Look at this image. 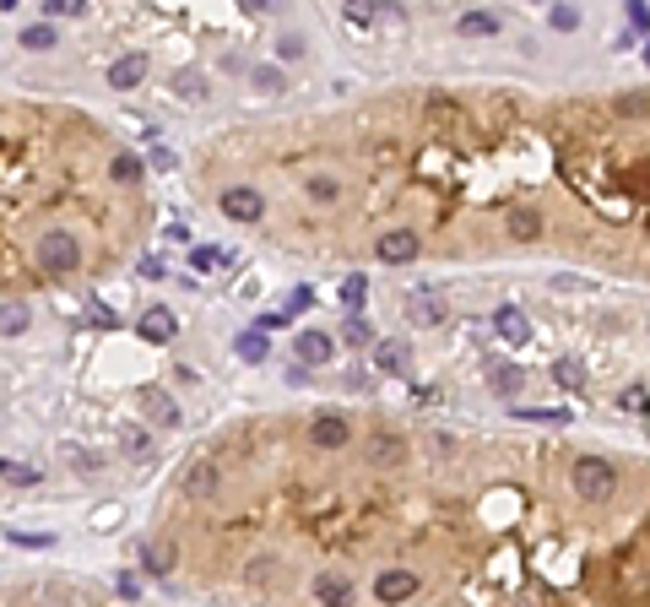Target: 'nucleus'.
<instances>
[{
  "label": "nucleus",
  "mask_w": 650,
  "mask_h": 607,
  "mask_svg": "<svg viewBox=\"0 0 650 607\" xmlns=\"http://www.w3.org/2000/svg\"><path fill=\"white\" fill-rule=\"evenodd\" d=\"M569 483H575V494H580L585 505H607V499L618 494V467L607 462V455H580L575 472H569Z\"/></svg>",
  "instance_id": "f257e3e1"
},
{
  "label": "nucleus",
  "mask_w": 650,
  "mask_h": 607,
  "mask_svg": "<svg viewBox=\"0 0 650 607\" xmlns=\"http://www.w3.org/2000/svg\"><path fill=\"white\" fill-rule=\"evenodd\" d=\"M33 255H39V266H44V271H55V277H66V271H76V266H82V244H76L66 228H44Z\"/></svg>",
  "instance_id": "f03ea898"
},
{
  "label": "nucleus",
  "mask_w": 650,
  "mask_h": 607,
  "mask_svg": "<svg viewBox=\"0 0 650 607\" xmlns=\"http://www.w3.org/2000/svg\"><path fill=\"white\" fill-rule=\"evenodd\" d=\"M260 212H266V196H260L255 185H228V190H223V217H233V223H260Z\"/></svg>",
  "instance_id": "7ed1b4c3"
},
{
  "label": "nucleus",
  "mask_w": 650,
  "mask_h": 607,
  "mask_svg": "<svg viewBox=\"0 0 650 607\" xmlns=\"http://www.w3.org/2000/svg\"><path fill=\"white\" fill-rule=\"evenodd\" d=\"M374 255H380L385 266H412V260H417V233H412V228H385V233L374 239Z\"/></svg>",
  "instance_id": "20e7f679"
},
{
  "label": "nucleus",
  "mask_w": 650,
  "mask_h": 607,
  "mask_svg": "<svg viewBox=\"0 0 650 607\" xmlns=\"http://www.w3.org/2000/svg\"><path fill=\"white\" fill-rule=\"evenodd\" d=\"M374 596H380L385 607L412 602V596H417V575H412V569H380V575H374Z\"/></svg>",
  "instance_id": "39448f33"
},
{
  "label": "nucleus",
  "mask_w": 650,
  "mask_h": 607,
  "mask_svg": "<svg viewBox=\"0 0 650 607\" xmlns=\"http://www.w3.org/2000/svg\"><path fill=\"white\" fill-rule=\"evenodd\" d=\"M309 439H314L320 450H342V444L353 439V428H347V418H342V412H320V418L309 423Z\"/></svg>",
  "instance_id": "423d86ee"
},
{
  "label": "nucleus",
  "mask_w": 650,
  "mask_h": 607,
  "mask_svg": "<svg viewBox=\"0 0 650 607\" xmlns=\"http://www.w3.org/2000/svg\"><path fill=\"white\" fill-rule=\"evenodd\" d=\"M146 66H152V60H146L141 49H125L119 60H109V87H114V92H130V87L146 76Z\"/></svg>",
  "instance_id": "0eeeda50"
},
{
  "label": "nucleus",
  "mask_w": 650,
  "mask_h": 607,
  "mask_svg": "<svg viewBox=\"0 0 650 607\" xmlns=\"http://www.w3.org/2000/svg\"><path fill=\"white\" fill-rule=\"evenodd\" d=\"M293 353H298L303 369H320L325 358L337 353V342H331V331H298V337H293Z\"/></svg>",
  "instance_id": "6e6552de"
},
{
  "label": "nucleus",
  "mask_w": 650,
  "mask_h": 607,
  "mask_svg": "<svg viewBox=\"0 0 650 607\" xmlns=\"http://www.w3.org/2000/svg\"><path fill=\"white\" fill-rule=\"evenodd\" d=\"M185 494L190 499H212L217 494V462L212 455H196V462L185 467Z\"/></svg>",
  "instance_id": "1a4fd4ad"
},
{
  "label": "nucleus",
  "mask_w": 650,
  "mask_h": 607,
  "mask_svg": "<svg viewBox=\"0 0 650 607\" xmlns=\"http://www.w3.org/2000/svg\"><path fill=\"white\" fill-rule=\"evenodd\" d=\"M314 602H320V607H347V602H353V580L337 575V569L314 575Z\"/></svg>",
  "instance_id": "9d476101"
},
{
  "label": "nucleus",
  "mask_w": 650,
  "mask_h": 607,
  "mask_svg": "<svg viewBox=\"0 0 650 607\" xmlns=\"http://www.w3.org/2000/svg\"><path fill=\"white\" fill-rule=\"evenodd\" d=\"M141 564H146V575H174V564H180L174 537H152V542L141 548Z\"/></svg>",
  "instance_id": "9b49d317"
},
{
  "label": "nucleus",
  "mask_w": 650,
  "mask_h": 607,
  "mask_svg": "<svg viewBox=\"0 0 650 607\" xmlns=\"http://www.w3.org/2000/svg\"><path fill=\"white\" fill-rule=\"evenodd\" d=\"M136 331H141L146 342H157V347H162V342H174V337H180V321H174L169 310H146Z\"/></svg>",
  "instance_id": "f8f14e48"
},
{
  "label": "nucleus",
  "mask_w": 650,
  "mask_h": 607,
  "mask_svg": "<svg viewBox=\"0 0 650 607\" xmlns=\"http://www.w3.org/2000/svg\"><path fill=\"white\" fill-rule=\"evenodd\" d=\"M407 353H412L407 342L385 337V342H374V369H380V374H407V364H412Z\"/></svg>",
  "instance_id": "ddd939ff"
},
{
  "label": "nucleus",
  "mask_w": 650,
  "mask_h": 607,
  "mask_svg": "<svg viewBox=\"0 0 650 607\" xmlns=\"http://www.w3.org/2000/svg\"><path fill=\"white\" fill-rule=\"evenodd\" d=\"M407 304H412L407 315H412L417 326H439V321H444V298H439V293H428V287H423V293H407Z\"/></svg>",
  "instance_id": "4468645a"
},
{
  "label": "nucleus",
  "mask_w": 650,
  "mask_h": 607,
  "mask_svg": "<svg viewBox=\"0 0 650 607\" xmlns=\"http://www.w3.org/2000/svg\"><path fill=\"white\" fill-rule=\"evenodd\" d=\"M401 462H407V439L380 434V439L369 444V467H401Z\"/></svg>",
  "instance_id": "2eb2a0df"
},
{
  "label": "nucleus",
  "mask_w": 650,
  "mask_h": 607,
  "mask_svg": "<svg viewBox=\"0 0 650 607\" xmlns=\"http://www.w3.org/2000/svg\"><path fill=\"white\" fill-rule=\"evenodd\" d=\"M494 331H499V337H505L510 347H521V342H531V321H526L521 310H499V315H494Z\"/></svg>",
  "instance_id": "dca6fc26"
},
{
  "label": "nucleus",
  "mask_w": 650,
  "mask_h": 607,
  "mask_svg": "<svg viewBox=\"0 0 650 607\" xmlns=\"http://www.w3.org/2000/svg\"><path fill=\"white\" fill-rule=\"evenodd\" d=\"M455 33L461 39H494L499 33V12H466V17H455Z\"/></svg>",
  "instance_id": "f3484780"
},
{
  "label": "nucleus",
  "mask_w": 650,
  "mask_h": 607,
  "mask_svg": "<svg viewBox=\"0 0 650 607\" xmlns=\"http://www.w3.org/2000/svg\"><path fill=\"white\" fill-rule=\"evenodd\" d=\"M510 239H521V244L542 239V217H537L531 207H515V212H510Z\"/></svg>",
  "instance_id": "a211bd4d"
},
{
  "label": "nucleus",
  "mask_w": 650,
  "mask_h": 607,
  "mask_svg": "<svg viewBox=\"0 0 650 607\" xmlns=\"http://www.w3.org/2000/svg\"><path fill=\"white\" fill-rule=\"evenodd\" d=\"M141 174H146V163L136 158V152H114V163H109V180H114V185H136Z\"/></svg>",
  "instance_id": "6ab92c4d"
},
{
  "label": "nucleus",
  "mask_w": 650,
  "mask_h": 607,
  "mask_svg": "<svg viewBox=\"0 0 650 607\" xmlns=\"http://www.w3.org/2000/svg\"><path fill=\"white\" fill-rule=\"evenodd\" d=\"M488 385H494L499 396H521V385H526V380H521V369H515V364H488Z\"/></svg>",
  "instance_id": "aec40b11"
},
{
  "label": "nucleus",
  "mask_w": 650,
  "mask_h": 607,
  "mask_svg": "<svg viewBox=\"0 0 650 607\" xmlns=\"http://www.w3.org/2000/svg\"><path fill=\"white\" fill-rule=\"evenodd\" d=\"M146 418H152L157 428H174V423H180V407H174V396L152 391V396H146Z\"/></svg>",
  "instance_id": "412c9836"
},
{
  "label": "nucleus",
  "mask_w": 650,
  "mask_h": 607,
  "mask_svg": "<svg viewBox=\"0 0 650 607\" xmlns=\"http://www.w3.org/2000/svg\"><path fill=\"white\" fill-rule=\"evenodd\" d=\"M190 266L196 271H217V266H239L228 250H217V244H190Z\"/></svg>",
  "instance_id": "4be33fe9"
},
{
  "label": "nucleus",
  "mask_w": 650,
  "mask_h": 607,
  "mask_svg": "<svg viewBox=\"0 0 650 607\" xmlns=\"http://www.w3.org/2000/svg\"><path fill=\"white\" fill-rule=\"evenodd\" d=\"M233 353L244 358V364H266V331H239V342H233Z\"/></svg>",
  "instance_id": "5701e85b"
},
{
  "label": "nucleus",
  "mask_w": 650,
  "mask_h": 607,
  "mask_svg": "<svg viewBox=\"0 0 650 607\" xmlns=\"http://www.w3.org/2000/svg\"><path fill=\"white\" fill-rule=\"evenodd\" d=\"M553 380H558V385H564V391H580V385H585V364H580V358H569V353H564V358H558V364H553Z\"/></svg>",
  "instance_id": "b1692460"
},
{
  "label": "nucleus",
  "mask_w": 650,
  "mask_h": 607,
  "mask_svg": "<svg viewBox=\"0 0 650 607\" xmlns=\"http://www.w3.org/2000/svg\"><path fill=\"white\" fill-rule=\"evenodd\" d=\"M28 331V310L22 304H0V337H22Z\"/></svg>",
  "instance_id": "393cba45"
},
{
  "label": "nucleus",
  "mask_w": 650,
  "mask_h": 607,
  "mask_svg": "<svg viewBox=\"0 0 650 607\" xmlns=\"http://www.w3.org/2000/svg\"><path fill=\"white\" fill-rule=\"evenodd\" d=\"M55 22H33V28H22V49H55Z\"/></svg>",
  "instance_id": "a878e982"
},
{
  "label": "nucleus",
  "mask_w": 650,
  "mask_h": 607,
  "mask_svg": "<svg viewBox=\"0 0 650 607\" xmlns=\"http://www.w3.org/2000/svg\"><path fill=\"white\" fill-rule=\"evenodd\" d=\"M174 92L180 98H206V76L201 71H174Z\"/></svg>",
  "instance_id": "bb28decb"
},
{
  "label": "nucleus",
  "mask_w": 650,
  "mask_h": 607,
  "mask_svg": "<svg viewBox=\"0 0 650 607\" xmlns=\"http://www.w3.org/2000/svg\"><path fill=\"white\" fill-rule=\"evenodd\" d=\"M342 342H353V347H369V342H374V326H369L364 315H347V326H342Z\"/></svg>",
  "instance_id": "cd10ccee"
},
{
  "label": "nucleus",
  "mask_w": 650,
  "mask_h": 607,
  "mask_svg": "<svg viewBox=\"0 0 650 607\" xmlns=\"http://www.w3.org/2000/svg\"><path fill=\"white\" fill-rule=\"evenodd\" d=\"M0 478L17 483V488H28V483H39V467H28V462H0Z\"/></svg>",
  "instance_id": "c85d7f7f"
},
{
  "label": "nucleus",
  "mask_w": 650,
  "mask_h": 607,
  "mask_svg": "<svg viewBox=\"0 0 650 607\" xmlns=\"http://www.w3.org/2000/svg\"><path fill=\"white\" fill-rule=\"evenodd\" d=\"M364 298H369V277H347V282H342V304L358 315V304H364Z\"/></svg>",
  "instance_id": "c756f323"
},
{
  "label": "nucleus",
  "mask_w": 650,
  "mask_h": 607,
  "mask_svg": "<svg viewBox=\"0 0 650 607\" xmlns=\"http://www.w3.org/2000/svg\"><path fill=\"white\" fill-rule=\"evenodd\" d=\"M87 12V0H44V17L55 22V17H82Z\"/></svg>",
  "instance_id": "7c9ffc66"
},
{
  "label": "nucleus",
  "mask_w": 650,
  "mask_h": 607,
  "mask_svg": "<svg viewBox=\"0 0 650 607\" xmlns=\"http://www.w3.org/2000/svg\"><path fill=\"white\" fill-rule=\"evenodd\" d=\"M521 418H526V423H553V428L569 423V412H558V407H521Z\"/></svg>",
  "instance_id": "2f4dec72"
},
{
  "label": "nucleus",
  "mask_w": 650,
  "mask_h": 607,
  "mask_svg": "<svg viewBox=\"0 0 650 607\" xmlns=\"http://www.w3.org/2000/svg\"><path fill=\"white\" fill-rule=\"evenodd\" d=\"M250 82H255L260 92H277V87H282V71H277V66H255V71H250Z\"/></svg>",
  "instance_id": "473e14b6"
},
{
  "label": "nucleus",
  "mask_w": 650,
  "mask_h": 607,
  "mask_svg": "<svg viewBox=\"0 0 650 607\" xmlns=\"http://www.w3.org/2000/svg\"><path fill=\"white\" fill-rule=\"evenodd\" d=\"M136 271H141L146 282H162V277H169V266H162V255H141V260H136Z\"/></svg>",
  "instance_id": "72a5a7b5"
},
{
  "label": "nucleus",
  "mask_w": 650,
  "mask_h": 607,
  "mask_svg": "<svg viewBox=\"0 0 650 607\" xmlns=\"http://www.w3.org/2000/svg\"><path fill=\"white\" fill-rule=\"evenodd\" d=\"M618 401H623V412H645V407H650V391H645V385H628Z\"/></svg>",
  "instance_id": "f704fd0d"
},
{
  "label": "nucleus",
  "mask_w": 650,
  "mask_h": 607,
  "mask_svg": "<svg viewBox=\"0 0 650 607\" xmlns=\"http://www.w3.org/2000/svg\"><path fill=\"white\" fill-rule=\"evenodd\" d=\"M309 196H314V201H337V196H342V185L320 174V180H309Z\"/></svg>",
  "instance_id": "c9c22d12"
},
{
  "label": "nucleus",
  "mask_w": 650,
  "mask_h": 607,
  "mask_svg": "<svg viewBox=\"0 0 650 607\" xmlns=\"http://www.w3.org/2000/svg\"><path fill=\"white\" fill-rule=\"evenodd\" d=\"M146 439H152V434H146V428H130V434H125V455H136V462H141V455H146V450H152V444H146Z\"/></svg>",
  "instance_id": "e433bc0d"
},
{
  "label": "nucleus",
  "mask_w": 650,
  "mask_h": 607,
  "mask_svg": "<svg viewBox=\"0 0 650 607\" xmlns=\"http://www.w3.org/2000/svg\"><path fill=\"white\" fill-rule=\"evenodd\" d=\"M271 575H277V559H255L250 564V585H271Z\"/></svg>",
  "instance_id": "4c0bfd02"
},
{
  "label": "nucleus",
  "mask_w": 650,
  "mask_h": 607,
  "mask_svg": "<svg viewBox=\"0 0 650 607\" xmlns=\"http://www.w3.org/2000/svg\"><path fill=\"white\" fill-rule=\"evenodd\" d=\"M287 321H293V315H287V310H266V315H260V321H255V331H282V326H287Z\"/></svg>",
  "instance_id": "58836bf2"
},
{
  "label": "nucleus",
  "mask_w": 650,
  "mask_h": 607,
  "mask_svg": "<svg viewBox=\"0 0 650 607\" xmlns=\"http://www.w3.org/2000/svg\"><path fill=\"white\" fill-rule=\"evenodd\" d=\"M309 304H314V293H309V287H293L282 310H287V315H298V310H309Z\"/></svg>",
  "instance_id": "ea45409f"
},
{
  "label": "nucleus",
  "mask_w": 650,
  "mask_h": 607,
  "mask_svg": "<svg viewBox=\"0 0 650 607\" xmlns=\"http://www.w3.org/2000/svg\"><path fill=\"white\" fill-rule=\"evenodd\" d=\"M628 28L645 33V28H650V6H628Z\"/></svg>",
  "instance_id": "a19ab883"
},
{
  "label": "nucleus",
  "mask_w": 650,
  "mask_h": 607,
  "mask_svg": "<svg viewBox=\"0 0 650 607\" xmlns=\"http://www.w3.org/2000/svg\"><path fill=\"white\" fill-rule=\"evenodd\" d=\"M618 109H623V114H650V98H628V92H623Z\"/></svg>",
  "instance_id": "79ce46f5"
},
{
  "label": "nucleus",
  "mask_w": 650,
  "mask_h": 607,
  "mask_svg": "<svg viewBox=\"0 0 650 607\" xmlns=\"http://www.w3.org/2000/svg\"><path fill=\"white\" fill-rule=\"evenodd\" d=\"M575 22H580V12H569V6H558V12H553V28H564V33H569Z\"/></svg>",
  "instance_id": "37998d69"
},
{
  "label": "nucleus",
  "mask_w": 650,
  "mask_h": 607,
  "mask_svg": "<svg viewBox=\"0 0 650 607\" xmlns=\"http://www.w3.org/2000/svg\"><path fill=\"white\" fill-rule=\"evenodd\" d=\"M119 515H125V510H119V505H109V510H98V515H92V526H98V532H109V521H119Z\"/></svg>",
  "instance_id": "c03bdc74"
},
{
  "label": "nucleus",
  "mask_w": 650,
  "mask_h": 607,
  "mask_svg": "<svg viewBox=\"0 0 650 607\" xmlns=\"http://www.w3.org/2000/svg\"><path fill=\"white\" fill-rule=\"evenodd\" d=\"M277 55H282V60H298V55H303V44H298V39H282V44H277Z\"/></svg>",
  "instance_id": "a18cd8bd"
},
{
  "label": "nucleus",
  "mask_w": 650,
  "mask_h": 607,
  "mask_svg": "<svg viewBox=\"0 0 650 607\" xmlns=\"http://www.w3.org/2000/svg\"><path fill=\"white\" fill-rule=\"evenodd\" d=\"M645 60H650V44H645Z\"/></svg>",
  "instance_id": "49530a36"
}]
</instances>
